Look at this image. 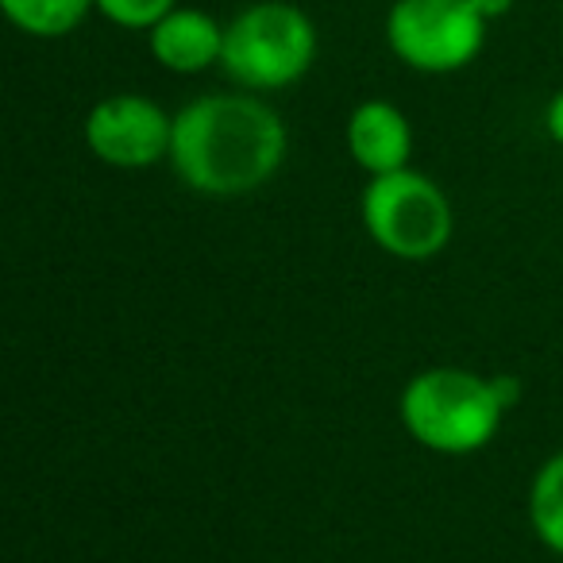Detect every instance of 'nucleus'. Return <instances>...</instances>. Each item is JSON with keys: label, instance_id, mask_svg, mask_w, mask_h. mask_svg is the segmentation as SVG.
<instances>
[{"label": "nucleus", "instance_id": "nucleus-1", "mask_svg": "<svg viewBox=\"0 0 563 563\" xmlns=\"http://www.w3.org/2000/svg\"><path fill=\"white\" fill-rule=\"evenodd\" d=\"M290 151L282 117L255 93H205L174 117L170 166L201 197H243L274 178Z\"/></svg>", "mask_w": 563, "mask_h": 563}, {"label": "nucleus", "instance_id": "nucleus-2", "mask_svg": "<svg viewBox=\"0 0 563 563\" xmlns=\"http://www.w3.org/2000/svg\"><path fill=\"white\" fill-rule=\"evenodd\" d=\"M406 432L437 455H475L494 444L501 406L490 378L463 367H429L406 383L398 401Z\"/></svg>", "mask_w": 563, "mask_h": 563}, {"label": "nucleus", "instance_id": "nucleus-3", "mask_svg": "<svg viewBox=\"0 0 563 563\" xmlns=\"http://www.w3.org/2000/svg\"><path fill=\"white\" fill-rule=\"evenodd\" d=\"M317 27L290 0H255L224 24V74L247 93L290 89L313 70Z\"/></svg>", "mask_w": 563, "mask_h": 563}, {"label": "nucleus", "instance_id": "nucleus-4", "mask_svg": "<svg viewBox=\"0 0 563 563\" xmlns=\"http://www.w3.org/2000/svg\"><path fill=\"white\" fill-rule=\"evenodd\" d=\"M367 235L394 258L429 263L452 243L455 212L448 194L417 170H394L367 178L360 197Z\"/></svg>", "mask_w": 563, "mask_h": 563}, {"label": "nucleus", "instance_id": "nucleus-5", "mask_svg": "<svg viewBox=\"0 0 563 563\" xmlns=\"http://www.w3.org/2000/svg\"><path fill=\"white\" fill-rule=\"evenodd\" d=\"M486 20L471 0H394L386 16V47L421 74H455L478 58Z\"/></svg>", "mask_w": 563, "mask_h": 563}, {"label": "nucleus", "instance_id": "nucleus-6", "mask_svg": "<svg viewBox=\"0 0 563 563\" xmlns=\"http://www.w3.org/2000/svg\"><path fill=\"white\" fill-rule=\"evenodd\" d=\"M174 117L143 93H112L86 117V147L117 170H147L170 158Z\"/></svg>", "mask_w": 563, "mask_h": 563}, {"label": "nucleus", "instance_id": "nucleus-7", "mask_svg": "<svg viewBox=\"0 0 563 563\" xmlns=\"http://www.w3.org/2000/svg\"><path fill=\"white\" fill-rule=\"evenodd\" d=\"M347 151L367 178L406 170L413 158V128L409 117L390 101H360L347 117Z\"/></svg>", "mask_w": 563, "mask_h": 563}, {"label": "nucleus", "instance_id": "nucleus-8", "mask_svg": "<svg viewBox=\"0 0 563 563\" xmlns=\"http://www.w3.org/2000/svg\"><path fill=\"white\" fill-rule=\"evenodd\" d=\"M147 35L155 63L170 74H201L224 55V27L201 9H174Z\"/></svg>", "mask_w": 563, "mask_h": 563}, {"label": "nucleus", "instance_id": "nucleus-9", "mask_svg": "<svg viewBox=\"0 0 563 563\" xmlns=\"http://www.w3.org/2000/svg\"><path fill=\"white\" fill-rule=\"evenodd\" d=\"M0 9L24 35L35 40H63L78 32L97 0H0Z\"/></svg>", "mask_w": 563, "mask_h": 563}, {"label": "nucleus", "instance_id": "nucleus-10", "mask_svg": "<svg viewBox=\"0 0 563 563\" xmlns=\"http://www.w3.org/2000/svg\"><path fill=\"white\" fill-rule=\"evenodd\" d=\"M529 525L548 552L563 555V452L548 455L532 475Z\"/></svg>", "mask_w": 563, "mask_h": 563}, {"label": "nucleus", "instance_id": "nucleus-11", "mask_svg": "<svg viewBox=\"0 0 563 563\" xmlns=\"http://www.w3.org/2000/svg\"><path fill=\"white\" fill-rule=\"evenodd\" d=\"M174 9H178L174 0H97V12L109 24L128 27V32H151Z\"/></svg>", "mask_w": 563, "mask_h": 563}, {"label": "nucleus", "instance_id": "nucleus-12", "mask_svg": "<svg viewBox=\"0 0 563 563\" xmlns=\"http://www.w3.org/2000/svg\"><path fill=\"white\" fill-rule=\"evenodd\" d=\"M490 390H494V398H498L501 413L517 409V406H521V398H525V383L517 375H490Z\"/></svg>", "mask_w": 563, "mask_h": 563}, {"label": "nucleus", "instance_id": "nucleus-13", "mask_svg": "<svg viewBox=\"0 0 563 563\" xmlns=\"http://www.w3.org/2000/svg\"><path fill=\"white\" fill-rule=\"evenodd\" d=\"M544 128H548V135H552V140L563 147V89L552 97V101H548V109H544Z\"/></svg>", "mask_w": 563, "mask_h": 563}, {"label": "nucleus", "instance_id": "nucleus-14", "mask_svg": "<svg viewBox=\"0 0 563 563\" xmlns=\"http://www.w3.org/2000/svg\"><path fill=\"white\" fill-rule=\"evenodd\" d=\"M514 4H517V0H471V9H475L486 24H490V20H501L509 9H514Z\"/></svg>", "mask_w": 563, "mask_h": 563}]
</instances>
